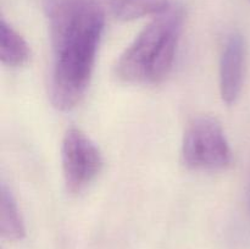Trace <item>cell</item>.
I'll return each mask as SVG.
<instances>
[{
    "mask_svg": "<svg viewBox=\"0 0 250 249\" xmlns=\"http://www.w3.org/2000/svg\"><path fill=\"white\" fill-rule=\"evenodd\" d=\"M115 17L131 21L146 15H159L170 5L167 0H106Z\"/></svg>",
    "mask_w": 250,
    "mask_h": 249,
    "instance_id": "cell-8",
    "label": "cell"
},
{
    "mask_svg": "<svg viewBox=\"0 0 250 249\" xmlns=\"http://www.w3.org/2000/svg\"><path fill=\"white\" fill-rule=\"evenodd\" d=\"M104 159L97 144L77 127L67 129L61 144V166L66 190L84 192L102 172Z\"/></svg>",
    "mask_w": 250,
    "mask_h": 249,
    "instance_id": "cell-4",
    "label": "cell"
},
{
    "mask_svg": "<svg viewBox=\"0 0 250 249\" xmlns=\"http://www.w3.org/2000/svg\"><path fill=\"white\" fill-rule=\"evenodd\" d=\"M0 232L7 241H20L26 234L23 219L11 189L1 183L0 189Z\"/></svg>",
    "mask_w": 250,
    "mask_h": 249,
    "instance_id": "cell-7",
    "label": "cell"
},
{
    "mask_svg": "<svg viewBox=\"0 0 250 249\" xmlns=\"http://www.w3.org/2000/svg\"><path fill=\"white\" fill-rule=\"evenodd\" d=\"M31 49L23 37L4 19L0 22V60L2 65L16 68L26 65Z\"/></svg>",
    "mask_w": 250,
    "mask_h": 249,
    "instance_id": "cell-6",
    "label": "cell"
},
{
    "mask_svg": "<svg viewBox=\"0 0 250 249\" xmlns=\"http://www.w3.org/2000/svg\"><path fill=\"white\" fill-rule=\"evenodd\" d=\"M183 29V11L168 6L146 24L121 54L115 73L131 84H158L172 71Z\"/></svg>",
    "mask_w": 250,
    "mask_h": 249,
    "instance_id": "cell-2",
    "label": "cell"
},
{
    "mask_svg": "<svg viewBox=\"0 0 250 249\" xmlns=\"http://www.w3.org/2000/svg\"><path fill=\"white\" fill-rule=\"evenodd\" d=\"M51 44L50 97L54 106L70 111L89 85L105 27L97 0H43Z\"/></svg>",
    "mask_w": 250,
    "mask_h": 249,
    "instance_id": "cell-1",
    "label": "cell"
},
{
    "mask_svg": "<svg viewBox=\"0 0 250 249\" xmlns=\"http://www.w3.org/2000/svg\"><path fill=\"white\" fill-rule=\"evenodd\" d=\"M246 71V43L241 34L227 38L220 58V93L222 100L231 105L242 92Z\"/></svg>",
    "mask_w": 250,
    "mask_h": 249,
    "instance_id": "cell-5",
    "label": "cell"
},
{
    "mask_svg": "<svg viewBox=\"0 0 250 249\" xmlns=\"http://www.w3.org/2000/svg\"><path fill=\"white\" fill-rule=\"evenodd\" d=\"M232 158V149L216 119L200 116L188 124L182 143V160L188 168L222 170L231 165Z\"/></svg>",
    "mask_w": 250,
    "mask_h": 249,
    "instance_id": "cell-3",
    "label": "cell"
}]
</instances>
